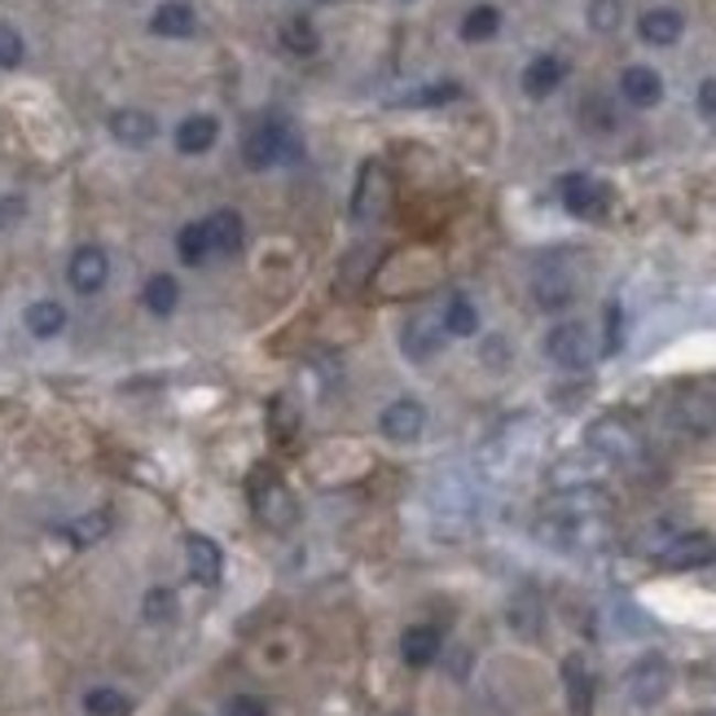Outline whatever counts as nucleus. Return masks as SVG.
<instances>
[{
    "label": "nucleus",
    "instance_id": "nucleus-1",
    "mask_svg": "<svg viewBox=\"0 0 716 716\" xmlns=\"http://www.w3.org/2000/svg\"><path fill=\"white\" fill-rule=\"evenodd\" d=\"M304 159V141L286 119H264L242 137V163L251 172H269V167H291Z\"/></svg>",
    "mask_w": 716,
    "mask_h": 716
},
{
    "label": "nucleus",
    "instance_id": "nucleus-2",
    "mask_svg": "<svg viewBox=\"0 0 716 716\" xmlns=\"http://www.w3.org/2000/svg\"><path fill=\"white\" fill-rule=\"evenodd\" d=\"M536 536H541L545 545H554V550L589 554V550L611 545V523H607V519H554V514H541Z\"/></svg>",
    "mask_w": 716,
    "mask_h": 716
},
{
    "label": "nucleus",
    "instance_id": "nucleus-3",
    "mask_svg": "<svg viewBox=\"0 0 716 716\" xmlns=\"http://www.w3.org/2000/svg\"><path fill=\"white\" fill-rule=\"evenodd\" d=\"M247 492H251V510L260 514V523H264V528H273V532L295 528V497L286 492V484L278 479V470L256 466V470H251Z\"/></svg>",
    "mask_w": 716,
    "mask_h": 716
},
{
    "label": "nucleus",
    "instance_id": "nucleus-4",
    "mask_svg": "<svg viewBox=\"0 0 716 716\" xmlns=\"http://www.w3.org/2000/svg\"><path fill=\"white\" fill-rule=\"evenodd\" d=\"M585 448L589 453H598L603 462H611V466H625V462H633V457H642V435H638V426L629 422V417H598L589 431H585Z\"/></svg>",
    "mask_w": 716,
    "mask_h": 716
},
{
    "label": "nucleus",
    "instance_id": "nucleus-5",
    "mask_svg": "<svg viewBox=\"0 0 716 716\" xmlns=\"http://www.w3.org/2000/svg\"><path fill=\"white\" fill-rule=\"evenodd\" d=\"M431 514L466 528L475 514V479L466 470H440L431 484Z\"/></svg>",
    "mask_w": 716,
    "mask_h": 716
},
{
    "label": "nucleus",
    "instance_id": "nucleus-6",
    "mask_svg": "<svg viewBox=\"0 0 716 716\" xmlns=\"http://www.w3.org/2000/svg\"><path fill=\"white\" fill-rule=\"evenodd\" d=\"M625 691H629V704H633V708H642V713L660 708V704L669 699V691H673V664H669L664 655H642V660L629 669Z\"/></svg>",
    "mask_w": 716,
    "mask_h": 716
},
{
    "label": "nucleus",
    "instance_id": "nucleus-7",
    "mask_svg": "<svg viewBox=\"0 0 716 716\" xmlns=\"http://www.w3.org/2000/svg\"><path fill=\"white\" fill-rule=\"evenodd\" d=\"M545 357L554 360V365H563V369H585V365H594V357H598L594 330H589L585 322H563V326H554V330L545 335Z\"/></svg>",
    "mask_w": 716,
    "mask_h": 716
},
{
    "label": "nucleus",
    "instance_id": "nucleus-8",
    "mask_svg": "<svg viewBox=\"0 0 716 716\" xmlns=\"http://www.w3.org/2000/svg\"><path fill=\"white\" fill-rule=\"evenodd\" d=\"M558 198H563V207H567L576 220H598V216H607V207H611V189H607L603 181L585 176V172L563 176V181H558Z\"/></svg>",
    "mask_w": 716,
    "mask_h": 716
},
{
    "label": "nucleus",
    "instance_id": "nucleus-9",
    "mask_svg": "<svg viewBox=\"0 0 716 716\" xmlns=\"http://www.w3.org/2000/svg\"><path fill=\"white\" fill-rule=\"evenodd\" d=\"M378 431H382L387 440H395V444H413V440L426 431V404L413 400V395L391 400V404L382 409V417H378Z\"/></svg>",
    "mask_w": 716,
    "mask_h": 716
},
{
    "label": "nucleus",
    "instance_id": "nucleus-10",
    "mask_svg": "<svg viewBox=\"0 0 716 716\" xmlns=\"http://www.w3.org/2000/svg\"><path fill=\"white\" fill-rule=\"evenodd\" d=\"M611 470V462H603L598 453H572V457H563V462H554L550 466V484H554V492H567V488H598V479Z\"/></svg>",
    "mask_w": 716,
    "mask_h": 716
},
{
    "label": "nucleus",
    "instance_id": "nucleus-11",
    "mask_svg": "<svg viewBox=\"0 0 716 716\" xmlns=\"http://www.w3.org/2000/svg\"><path fill=\"white\" fill-rule=\"evenodd\" d=\"M185 567H189L194 585L216 589V585H220V576H225V554H220V545H216L211 536L189 532V536H185Z\"/></svg>",
    "mask_w": 716,
    "mask_h": 716
},
{
    "label": "nucleus",
    "instance_id": "nucleus-12",
    "mask_svg": "<svg viewBox=\"0 0 716 716\" xmlns=\"http://www.w3.org/2000/svg\"><path fill=\"white\" fill-rule=\"evenodd\" d=\"M444 317L440 313H413L409 317V326H404V339H400V348H404V357L409 360H431L440 348H444Z\"/></svg>",
    "mask_w": 716,
    "mask_h": 716
},
{
    "label": "nucleus",
    "instance_id": "nucleus-13",
    "mask_svg": "<svg viewBox=\"0 0 716 716\" xmlns=\"http://www.w3.org/2000/svg\"><path fill=\"white\" fill-rule=\"evenodd\" d=\"M106 278H110V260H106L101 247H79L70 256V264H66V282L79 295H97L106 286Z\"/></svg>",
    "mask_w": 716,
    "mask_h": 716
},
{
    "label": "nucleus",
    "instance_id": "nucleus-14",
    "mask_svg": "<svg viewBox=\"0 0 716 716\" xmlns=\"http://www.w3.org/2000/svg\"><path fill=\"white\" fill-rule=\"evenodd\" d=\"M716 545L708 536H669V545H660V567L669 572H691V567H704L713 563Z\"/></svg>",
    "mask_w": 716,
    "mask_h": 716
},
{
    "label": "nucleus",
    "instance_id": "nucleus-15",
    "mask_svg": "<svg viewBox=\"0 0 716 716\" xmlns=\"http://www.w3.org/2000/svg\"><path fill=\"white\" fill-rule=\"evenodd\" d=\"M567 79V62L563 57H554V53H541V57H532L528 66H523V93L532 97V101H541V97H550V93H558V84Z\"/></svg>",
    "mask_w": 716,
    "mask_h": 716
},
{
    "label": "nucleus",
    "instance_id": "nucleus-16",
    "mask_svg": "<svg viewBox=\"0 0 716 716\" xmlns=\"http://www.w3.org/2000/svg\"><path fill=\"white\" fill-rule=\"evenodd\" d=\"M620 93H625L629 106L651 110V106L664 101V79H660L655 66H625V75H620Z\"/></svg>",
    "mask_w": 716,
    "mask_h": 716
},
{
    "label": "nucleus",
    "instance_id": "nucleus-17",
    "mask_svg": "<svg viewBox=\"0 0 716 716\" xmlns=\"http://www.w3.org/2000/svg\"><path fill=\"white\" fill-rule=\"evenodd\" d=\"M440 651H444V638H440L435 625H409V629L400 633V660H404L409 669H426V664H435Z\"/></svg>",
    "mask_w": 716,
    "mask_h": 716
},
{
    "label": "nucleus",
    "instance_id": "nucleus-18",
    "mask_svg": "<svg viewBox=\"0 0 716 716\" xmlns=\"http://www.w3.org/2000/svg\"><path fill=\"white\" fill-rule=\"evenodd\" d=\"M203 225H207L211 256H238V251H242V242H247V225H242V216H238V211L220 207V211H211Z\"/></svg>",
    "mask_w": 716,
    "mask_h": 716
},
{
    "label": "nucleus",
    "instance_id": "nucleus-19",
    "mask_svg": "<svg viewBox=\"0 0 716 716\" xmlns=\"http://www.w3.org/2000/svg\"><path fill=\"white\" fill-rule=\"evenodd\" d=\"M532 295H536V308L558 313V308H567L576 300V278L563 273V269H541L536 282H532Z\"/></svg>",
    "mask_w": 716,
    "mask_h": 716
},
{
    "label": "nucleus",
    "instance_id": "nucleus-20",
    "mask_svg": "<svg viewBox=\"0 0 716 716\" xmlns=\"http://www.w3.org/2000/svg\"><path fill=\"white\" fill-rule=\"evenodd\" d=\"M110 137H115L119 145L141 150V145H150V141L159 137V123H154V115H145V110H115V115H110Z\"/></svg>",
    "mask_w": 716,
    "mask_h": 716
},
{
    "label": "nucleus",
    "instance_id": "nucleus-21",
    "mask_svg": "<svg viewBox=\"0 0 716 716\" xmlns=\"http://www.w3.org/2000/svg\"><path fill=\"white\" fill-rule=\"evenodd\" d=\"M638 31H642V40H647V44L669 48V44H677V40H682L686 18H682L677 9H647V13L638 18Z\"/></svg>",
    "mask_w": 716,
    "mask_h": 716
},
{
    "label": "nucleus",
    "instance_id": "nucleus-22",
    "mask_svg": "<svg viewBox=\"0 0 716 716\" xmlns=\"http://www.w3.org/2000/svg\"><path fill=\"white\" fill-rule=\"evenodd\" d=\"M216 137H220V119L216 115H189L176 128V150L181 154H207L216 145Z\"/></svg>",
    "mask_w": 716,
    "mask_h": 716
},
{
    "label": "nucleus",
    "instance_id": "nucleus-23",
    "mask_svg": "<svg viewBox=\"0 0 716 716\" xmlns=\"http://www.w3.org/2000/svg\"><path fill=\"white\" fill-rule=\"evenodd\" d=\"M150 31H154V35H167V40H185V35L198 31V18H194L189 4L167 0V4H159V9L150 13Z\"/></svg>",
    "mask_w": 716,
    "mask_h": 716
},
{
    "label": "nucleus",
    "instance_id": "nucleus-24",
    "mask_svg": "<svg viewBox=\"0 0 716 716\" xmlns=\"http://www.w3.org/2000/svg\"><path fill=\"white\" fill-rule=\"evenodd\" d=\"M22 322H26L31 339H57L66 330V308L57 300H35V304H26Z\"/></svg>",
    "mask_w": 716,
    "mask_h": 716
},
{
    "label": "nucleus",
    "instance_id": "nucleus-25",
    "mask_svg": "<svg viewBox=\"0 0 716 716\" xmlns=\"http://www.w3.org/2000/svg\"><path fill=\"white\" fill-rule=\"evenodd\" d=\"M563 686H567L572 713L589 716V704H594V677H589V669H585L581 655H567V660H563Z\"/></svg>",
    "mask_w": 716,
    "mask_h": 716
},
{
    "label": "nucleus",
    "instance_id": "nucleus-26",
    "mask_svg": "<svg viewBox=\"0 0 716 716\" xmlns=\"http://www.w3.org/2000/svg\"><path fill=\"white\" fill-rule=\"evenodd\" d=\"M141 304H145L154 317H172L176 304H181V282H176L172 273H154V278L145 282V291H141Z\"/></svg>",
    "mask_w": 716,
    "mask_h": 716
},
{
    "label": "nucleus",
    "instance_id": "nucleus-27",
    "mask_svg": "<svg viewBox=\"0 0 716 716\" xmlns=\"http://www.w3.org/2000/svg\"><path fill=\"white\" fill-rule=\"evenodd\" d=\"M282 48H286L291 57H313V53L322 48V35H317V26H313L304 13H295V18L282 22Z\"/></svg>",
    "mask_w": 716,
    "mask_h": 716
},
{
    "label": "nucleus",
    "instance_id": "nucleus-28",
    "mask_svg": "<svg viewBox=\"0 0 716 716\" xmlns=\"http://www.w3.org/2000/svg\"><path fill=\"white\" fill-rule=\"evenodd\" d=\"M444 335L448 339H470V335H479V313H475V304L466 300V295H453L448 304H444Z\"/></svg>",
    "mask_w": 716,
    "mask_h": 716
},
{
    "label": "nucleus",
    "instance_id": "nucleus-29",
    "mask_svg": "<svg viewBox=\"0 0 716 716\" xmlns=\"http://www.w3.org/2000/svg\"><path fill=\"white\" fill-rule=\"evenodd\" d=\"M501 31V9L497 4H475V9H466V18H462V40L466 44H484V40H492Z\"/></svg>",
    "mask_w": 716,
    "mask_h": 716
},
{
    "label": "nucleus",
    "instance_id": "nucleus-30",
    "mask_svg": "<svg viewBox=\"0 0 716 716\" xmlns=\"http://www.w3.org/2000/svg\"><path fill=\"white\" fill-rule=\"evenodd\" d=\"M176 256H181V264H189V269H203V264L211 260V242H207V225H203V220H194V225H185V229L176 234Z\"/></svg>",
    "mask_w": 716,
    "mask_h": 716
},
{
    "label": "nucleus",
    "instance_id": "nucleus-31",
    "mask_svg": "<svg viewBox=\"0 0 716 716\" xmlns=\"http://www.w3.org/2000/svg\"><path fill=\"white\" fill-rule=\"evenodd\" d=\"M110 532V514L106 510H93V514H79V519H70L66 528H62V536L75 545V550H88V545H97L101 536Z\"/></svg>",
    "mask_w": 716,
    "mask_h": 716
},
{
    "label": "nucleus",
    "instance_id": "nucleus-32",
    "mask_svg": "<svg viewBox=\"0 0 716 716\" xmlns=\"http://www.w3.org/2000/svg\"><path fill=\"white\" fill-rule=\"evenodd\" d=\"M462 97V84L457 79H435V84H422L404 97H395V106H448Z\"/></svg>",
    "mask_w": 716,
    "mask_h": 716
},
{
    "label": "nucleus",
    "instance_id": "nucleus-33",
    "mask_svg": "<svg viewBox=\"0 0 716 716\" xmlns=\"http://www.w3.org/2000/svg\"><path fill=\"white\" fill-rule=\"evenodd\" d=\"M84 713L88 716H128L132 713V699H128L123 691H115V686H93V691L84 695Z\"/></svg>",
    "mask_w": 716,
    "mask_h": 716
},
{
    "label": "nucleus",
    "instance_id": "nucleus-34",
    "mask_svg": "<svg viewBox=\"0 0 716 716\" xmlns=\"http://www.w3.org/2000/svg\"><path fill=\"white\" fill-rule=\"evenodd\" d=\"M295 422H300V417H295L291 400H286V395H278V400H273V409H269V431L278 435V444H282V448H295Z\"/></svg>",
    "mask_w": 716,
    "mask_h": 716
},
{
    "label": "nucleus",
    "instance_id": "nucleus-35",
    "mask_svg": "<svg viewBox=\"0 0 716 716\" xmlns=\"http://www.w3.org/2000/svg\"><path fill=\"white\" fill-rule=\"evenodd\" d=\"M141 616H145L150 625H167V620L176 616V594L163 589V585H154V589L145 594V603H141Z\"/></svg>",
    "mask_w": 716,
    "mask_h": 716
},
{
    "label": "nucleus",
    "instance_id": "nucleus-36",
    "mask_svg": "<svg viewBox=\"0 0 716 716\" xmlns=\"http://www.w3.org/2000/svg\"><path fill=\"white\" fill-rule=\"evenodd\" d=\"M620 18H625V4H620V0H594V4H589V26L603 31V35L616 31Z\"/></svg>",
    "mask_w": 716,
    "mask_h": 716
},
{
    "label": "nucleus",
    "instance_id": "nucleus-37",
    "mask_svg": "<svg viewBox=\"0 0 716 716\" xmlns=\"http://www.w3.org/2000/svg\"><path fill=\"white\" fill-rule=\"evenodd\" d=\"M22 57H26V44H22V35H18L13 26H4V22H0V70H13V66H22Z\"/></svg>",
    "mask_w": 716,
    "mask_h": 716
},
{
    "label": "nucleus",
    "instance_id": "nucleus-38",
    "mask_svg": "<svg viewBox=\"0 0 716 716\" xmlns=\"http://www.w3.org/2000/svg\"><path fill=\"white\" fill-rule=\"evenodd\" d=\"M225 716H269V704L260 695H234L225 704Z\"/></svg>",
    "mask_w": 716,
    "mask_h": 716
},
{
    "label": "nucleus",
    "instance_id": "nucleus-39",
    "mask_svg": "<svg viewBox=\"0 0 716 716\" xmlns=\"http://www.w3.org/2000/svg\"><path fill=\"white\" fill-rule=\"evenodd\" d=\"M22 211H26V203H22V198H13V194H9V198H0V229H9L13 220H22Z\"/></svg>",
    "mask_w": 716,
    "mask_h": 716
},
{
    "label": "nucleus",
    "instance_id": "nucleus-40",
    "mask_svg": "<svg viewBox=\"0 0 716 716\" xmlns=\"http://www.w3.org/2000/svg\"><path fill=\"white\" fill-rule=\"evenodd\" d=\"M616 348H620V304L607 308V352H616Z\"/></svg>",
    "mask_w": 716,
    "mask_h": 716
},
{
    "label": "nucleus",
    "instance_id": "nucleus-41",
    "mask_svg": "<svg viewBox=\"0 0 716 716\" xmlns=\"http://www.w3.org/2000/svg\"><path fill=\"white\" fill-rule=\"evenodd\" d=\"M699 115L716 119V79H704V84H699Z\"/></svg>",
    "mask_w": 716,
    "mask_h": 716
},
{
    "label": "nucleus",
    "instance_id": "nucleus-42",
    "mask_svg": "<svg viewBox=\"0 0 716 716\" xmlns=\"http://www.w3.org/2000/svg\"><path fill=\"white\" fill-rule=\"evenodd\" d=\"M704 716H716V713H704Z\"/></svg>",
    "mask_w": 716,
    "mask_h": 716
},
{
    "label": "nucleus",
    "instance_id": "nucleus-43",
    "mask_svg": "<svg viewBox=\"0 0 716 716\" xmlns=\"http://www.w3.org/2000/svg\"><path fill=\"white\" fill-rule=\"evenodd\" d=\"M713 558H716V554H713Z\"/></svg>",
    "mask_w": 716,
    "mask_h": 716
}]
</instances>
